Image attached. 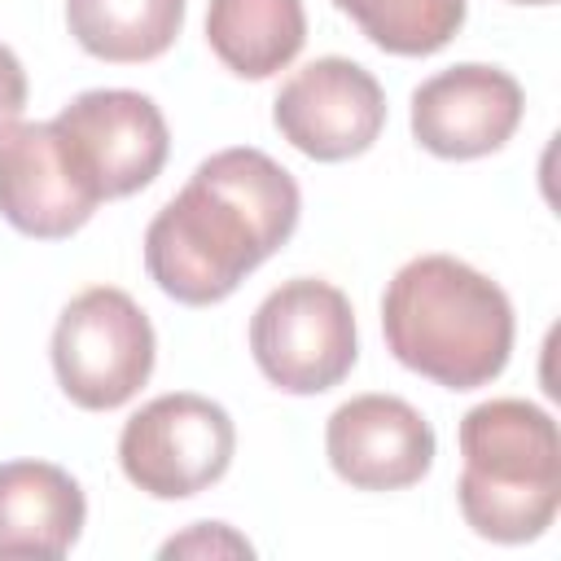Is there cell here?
<instances>
[{
  "instance_id": "8fae6325",
  "label": "cell",
  "mask_w": 561,
  "mask_h": 561,
  "mask_svg": "<svg viewBox=\"0 0 561 561\" xmlns=\"http://www.w3.org/2000/svg\"><path fill=\"white\" fill-rule=\"evenodd\" d=\"M324 451L333 473L355 491H403L430 473L434 430L399 394H355L333 408Z\"/></svg>"
},
{
  "instance_id": "9a60e30c",
  "label": "cell",
  "mask_w": 561,
  "mask_h": 561,
  "mask_svg": "<svg viewBox=\"0 0 561 561\" xmlns=\"http://www.w3.org/2000/svg\"><path fill=\"white\" fill-rule=\"evenodd\" d=\"M377 48L430 57L465 26V0H333Z\"/></svg>"
},
{
  "instance_id": "52a82bcc",
  "label": "cell",
  "mask_w": 561,
  "mask_h": 561,
  "mask_svg": "<svg viewBox=\"0 0 561 561\" xmlns=\"http://www.w3.org/2000/svg\"><path fill=\"white\" fill-rule=\"evenodd\" d=\"M276 131L316 162L364 153L386 127L381 83L351 57H316L294 70L272 101Z\"/></svg>"
},
{
  "instance_id": "277c9868",
  "label": "cell",
  "mask_w": 561,
  "mask_h": 561,
  "mask_svg": "<svg viewBox=\"0 0 561 561\" xmlns=\"http://www.w3.org/2000/svg\"><path fill=\"white\" fill-rule=\"evenodd\" d=\"M153 324L131 294L92 285L75 294L53 329V373L70 403L88 412L123 408L153 373Z\"/></svg>"
},
{
  "instance_id": "8992f818",
  "label": "cell",
  "mask_w": 561,
  "mask_h": 561,
  "mask_svg": "<svg viewBox=\"0 0 561 561\" xmlns=\"http://www.w3.org/2000/svg\"><path fill=\"white\" fill-rule=\"evenodd\" d=\"M232 416L193 390L158 394L127 416L118 434V465L131 486L153 500H184L219 482L232 465Z\"/></svg>"
},
{
  "instance_id": "4fadbf2b",
  "label": "cell",
  "mask_w": 561,
  "mask_h": 561,
  "mask_svg": "<svg viewBox=\"0 0 561 561\" xmlns=\"http://www.w3.org/2000/svg\"><path fill=\"white\" fill-rule=\"evenodd\" d=\"M307 39L302 0H210L206 44L241 79L285 70Z\"/></svg>"
},
{
  "instance_id": "3957f363",
  "label": "cell",
  "mask_w": 561,
  "mask_h": 561,
  "mask_svg": "<svg viewBox=\"0 0 561 561\" xmlns=\"http://www.w3.org/2000/svg\"><path fill=\"white\" fill-rule=\"evenodd\" d=\"M456 500L473 535L495 543L539 539L561 508V434L526 399H486L460 421Z\"/></svg>"
},
{
  "instance_id": "7a4b0ae2",
  "label": "cell",
  "mask_w": 561,
  "mask_h": 561,
  "mask_svg": "<svg viewBox=\"0 0 561 561\" xmlns=\"http://www.w3.org/2000/svg\"><path fill=\"white\" fill-rule=\"evenodd\" d=\"M381 333L403 368L447 390H478L508 364L513 302L478 267L451 254H421L386 285Z\"/></svg>"
},
{
  "instance_id": "30bf717a",
  "label": "cell",
  "mask_w": 561,
  "mask_h": 561,
  "mask_svg": "<svg viewBox=\"0 0 561 561\" xmlns=\"http://www.w3.org/2000/svg\"><path fill=\"white\" fill-rule=\"evenodd\" d=\"M522 110L526 96L508 70L460 61L412 92V136L434 158H482L517 131Z\"/></svg>"
},
{
  "instance_id": "ac0fdd59",
  "label": "cell",
  "mask_w": 561,
  "mask_h": 561,
  "mask_svg": "<svg viewBox=\"0 0 561 561\" xmlns=\"http://www.w3.org/2000/svg\"><path fill=\"white\" fill-rule=\"evenodd\" d=\"M513 4H552V0H513Z\"/></svg>"
},
{
  "instance_id": "5b68a950",
  "label": "cell",
  "mask_w": 561,
  "mask_h": 561,
  "mask_svg": "<svg viewBox=\"0 0 561 561\" xmlns=\"http://www.w3.org/2000/svg\"><path fill=\"white\" fill-rule=\"evenodd\" d=\"M250 351L259 373L285 394H320L337 386L359 355L351 298L320 276L276 285L250 320Z\"/></svg>"
},
{
  "instance_id": "7c38bea8",
  "label": "cell",
  "mask_w": 561,
  "mask_h": 561,
  "mask_svg": "<svg viewBox=\"0 0 561 561\" xmlns=\"http://www.w3.org/2000/svg\"><path fill=\"white\" fill-rule=\"evenodd\" d=\"M88 500L79 482L48 460L0 465V557L57 561L79 543Z\"/></svg>"
},
{
  "instance_id": "5bb4252c",
  "label": "cell",
  "mask_w": 561,
  "mask_h": 561,
  "mask_svg": "<svg viewBox=\"0 0 561 561\" xmlns=\"http://www.w3.org/2000/svg\"><path fill=\"white\" fill-rule=\"evenodd\" d=\"M66 26L101 61H149L175 44L184 0H66Z\"/></svg>"
},
{
  "instance_id": "6da1fadb",
  "label": "cell",
  "mask_w": 561,
  "mask_h": 561,
  "mask_svg": "<svg viewBox=\"0 0 561 561\" xmlns=\"http://www.w3.org/2000/svg\"><path fill=\"white\" fill-rule=\"evenodd\" d=\"M302 193L263 149H219L149 219L145 267L158 289L188 307L224 302L298 228Z\"/></svg>"
},
{
  "instance_id": "2e32d148",
  "label": "cell",
  "mask_w": 561,
  "mask_h": 561,
  "mask_svg": "<svg viewBox=\"0 0 561 561\" xmlns=\"http://www.w3.org/2000/svg\"><path fill=\"white\" fill-rule=\"evenodd\" d=\"M188 552H232V557H250L254 548L241 539V535H232L224 522H197L188 535H180V539H167L162 543V557H188Z\"/></svg>"
},
{
  "instance_id": "9c48e42d",
  "label": "cell",
  "mask_w": 561,
  "mask_h": 561,
  "mask_svg": "<svg viewBox=\"0 0 561 561\" xmlns=\"http://www.w3.org/2000/svg\"><path fill=\"white\" fill-rule=\"evenodd\" d=\"M53 123L101 197H127L153 184L171 149L162 110L131 88L79 92Z\"/></svg>"
},
{
  "instance_id": "e0dca14e",
  "label": "cell",
  "mask_w": 561,
  "mask_h": 561,
  "mask_svg": "<svg viewBox=\"0 0 561 561\" xmlns=\"http://www.w3.org/2000/svg\"><path fill=\"white\" fill-rule=\"evenodd\" d=\"M22 105H26V70L13 57V48L0 44V127L13 123L22 114Z\"/></svg>"
},
{
  "instance_id": "ba28073f",
  "label": "cell",
  "mask_w": 561,
  "mask_h": 561,
  "mask_svg": "<svg viewBox=\"0 0 561 561\" xmlns=\"http://www.w3.org/2000/svg\"><path fill=\"white\" fill-rule=\"evenodd\" d=\"M105 197L70 153L57 123L0 127V215L39 241L79 232Z\"/></svg>"
}]
</instances>
